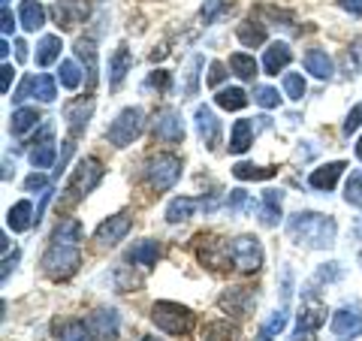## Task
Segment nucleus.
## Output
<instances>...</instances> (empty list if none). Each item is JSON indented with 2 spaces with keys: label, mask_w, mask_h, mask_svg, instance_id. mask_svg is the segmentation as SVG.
<instances>
[{
  "label": "nucleus",
  "mask_w": 362,
  "mask_h": 341,
  "mask_svg": "<svg viewBox=\"0 0 362 341\" xmlns=\"http://www.w3.org/2000/svg\"><path fill=\"white\" fill-rule=\"evenodd\" d=\"M287 233L296 245L311 248V251H323V248L335 245L338 224L335 218L320 214V212H296L287 218Z\"/></svg>",
  "instance_id": "obj_1"
},
{
  "label": "nucleus",
  "mask_w": 362,
  "mask_h": 341,
  "mask_svg": "<svg viewBox=\"0 0 362 341\" xmlns=\"http://www.w3.org/2000/svg\"><path fill=\"white\" fill-rule=\"evenodd\" d=\"M103 163L97 161V157H82V161L76 163L73 169V175L70 181H66V187H64V197H61V206H76V202H82L90 190H94L100 181H103Z\"/></svg>",
  "instance_id": "obj_2"
},
{
  "label": "nucleus",
  "mask_w": 362,
  "mask_h": 341,
  "mask_svg": "<svg viewBox=\"0 0 362 341\" xmlns=\"http://www.w3.org/2000/svg\"><path fill=\"white\" fill-rule=\"evenodd\" d=\"M42 272L49 275L52 281H66L73 278L78 266H82V251H78V245H66V242H52L45 248V254L40 260Z\"/></svg>",
  "instance_id": "obj_3"
},
{
  "label": "nucleus",
  "mask_w": 362,
  "mask_h": 341,
  "mask_svg": "<svg viewBox=\"0 0 362 341\" xmlns=\"http://www.w3.org/2000/svg\"><path fill=\"white\" fill-rule=\"evenodd\" d=\"M151 323L157 329H163L166 335H187L190 329L197 326V314L181 302L160 299V302L151 305Z\"/></svg>",
  "instance_id": "obj_4"
},
{
  "label": "nucleus",
  "mask_w": 362,
  "mask_h": 341,
  "mask_svg": "<svg viewBox=\"0 0 362 341\" xmlns=\"http://www.w3.org/2000/svg\"><path fill=\"white\" fill-rule=\"evenodd\" d=\"M181 169H185V163H181L178 154L160 151V154H151L148 161H145L142 175H145V181H148L151 190L163 193V190H169V187H175V181L181 178Z\"/></svg>",
  "instance_id": "obj_5"
},
{
  "label": "nucleus",
  "mask_w": 362,
  "mask_h": 341,
  "mask_svg": "<svg viewBox=\"0 0 362 341\" xmlns=\"http://www.w3.org/2000/svg\"><path fill=\"white\" fill-rule=\"evenodd\" d=\"M142 130H145V112L139 106H127V109H121L118 118L109 124L106 139L115 145V149H127V145H133L136 139H139Z\"/></svg>",
  "instance_id": "obj_6"
},
{
  "label": "nucleus",
  "mask_w": 362,
  "mask_h": 341,
  "mask_svg": "<svg viewBox=\"0 0 362 341\" xmlns=\"http://www.w3.org/2000/svg\"><path fill=\"white\" fill-rule=\"evenodd\" d=\"M197 260L202 266L214 269V272H223L233 263V245H226L218 236L202 233V236H197Z\"/></svg>",
  "instance_id": "obj_7"
},
{
  "label": "nucleus",
  "mask_w": 362,
  "mask_h": 341,
  "mask_svg": "<svg viewBox=\"0 0 362 341\" xmlns=\"http://www.w3.org/2000/svg\"><path fill=\"white\" fill-rule=\"evenodd\" d=\"M233 266L239 272H247V275H254L263 266V245H259V238L245 233L239 238H233Z\"/></svg>",
  "instance_id": "obj_8"
},
{
  "label": "nucleus",
  "mask_w": 362,
  "mask_h": 341,
  "mask_svg": "<svg viewBox=\"0 0 362 341\" xmlns=\"http://www.w3.org/2000/svg\"><path fill=\"white\" fill-rule=\"evenodd\" d=\"M151 133H154L157 142H166V145L185 142V118H181V112L173 106L160 109L151 121Z\"/></svg>",
  "instance_id": "obj_9"
},
{
  "label": "nucleus",
  "mask_w": 362,
  "mask_h": 341,
  "mask_svg": "<svg viewBox=\"0 0 362 341\" xmlns=\"http://www.w3.org/2000/svg\"><path fill=\"white\" fill-rule=\"evenodd\" d=\"M94 109H97L94 97H76V100H70V103L64 106V121H66V130H70V139H78V136L88 130Z\"/></svg>",
  "instance_id": "obj_10"
},
{
  "label": "nucleus",
  "mask_w": 362,
  "mask_h": 341,
  "mask_svg": "<svg viewBox=\"0 0 362 341\" xmlns=\"http://www.w3.org/2000/svg\"><path fill=\"white\" fill-rule=\"evenodd\" d=\"M52 16L61 25V30H73V28H78V25H85L88 21L90 4L88 0H54Z\"/></svg>",
  "instance_id": "obj_11"
},
{
  "label": "nucleus",
  "mask_w": 362,
  "mask_h": 341,
  "mask_svg": "<svg viewBox=\"0 0 362 341\" xmlns=\"http://www.w3.org/2000/svg\"><path fill=\"white\" fill-rule=\"evenodd\" d=\"M130 226H133V218H130L127 212L112 214V218H106V221L94 230V242H97L100 248H115L121 238L130 233Z\"/></svg>",
  "instance_id": "obj_12"
},
{
  "label": "nucleus",
  "mask_w": 362,
  "mask_h": 341,
  "mask_svg": "<svg viewBox=\"0 0 362 341\" xmlns=\"http://www.w3.org/2000/svg\"><path fill=\"white\" fill-rule=\"evenodd\" d=\"M73 52H76V58H78V64H82V70H85V88L94 91L100 85V52H97V42L82 37V40H76Z\"/></svg>",
  "instance_id": "obj_13"
},
{
  "label": "nucleus",
  "mask_w": 362,
  "mask_h": 341,
  "mask_svg": "<svg viewBox=\"0 0 362 341\" xmlns=\"http://www.w3.org/2000/svg\"><path fill=\"white\" fill-rule=\"evenodd\" d=\"M218 305H221V311L233 314V317H247L257 305V296H254V290H247V287H226L221 293Z\"/></svg>",
  "instance_id": "obj_14"
},
{
  "label": "nucleus",
  "mask_w": 362,
  "mask_h": 341,
  "mask_svg": "<svg viewBox=\"0 0 362 341\" xmlns=\"http://www.w3.org/2000/svg\"><path fill=\"white\" fill-rule=\"evenodd\" d=\"M194 124H197V133H199L202 145H206L209 151L218 149V145H221V121H218V115H214L209 106H197Z\"/></svg>",
  "instance_id": "obj_15"
},
{
  "label": "nucleus",
  "mask_w": 362,
  "mask_h": 341,
  "mask_svg": "<svg viewBox=\"0 0 362 341\" xmlns=\"http://www.w3.org/2000/svg\"><path fill=\"white\" fill-rule=\"evenodd\" d=\"M326 323V305L317 299V296H305L302 308H299V317H296V329L299 333H317Z\"/></svg>",
  "instance_id": "obj_16"
},
{
  "label": "nucleus",
  "mask_w": 362,
  "mask_h": 341,
  "mask_svg": "<svg viewBox=\"0 0 362 341\" xmlns=\"http://www.w3.org/2000/svg\"><path fill=\"white\" fill-rule=\"evenodd\" d=\"M329 329L338 338H356L362 335V311L359 308H338L329 317Z\"/></svg>",
  "instance_id": "obj_17"
},
{
  "label": "nucleus",
  "mask_w": 362,
  "mask_h": 341,
  "mask_svg": "<svg viewBox=\"0 0 362 341\" xmlns=\"http://www.w3.org/2000/svg\"><path fill=\"white\" fill-rule=\"evenodd\" d=\"M90 329H94L97 341H118V333H121V320H118V311L112 308H97L94 314L88 317Z\"/></svg>",
  "instance_id": "obj_18"
},
{
  "label": "nucleus",
  "mask_w": 362,
  "mask_h": 341,
  "mask_svg": "<svg viewBox=\"0 0 362 341\" xmlns=\"http://www.w3.org/2000/svg\"><path fill=\"white\" fill-rule=\"evenodd\" d=\"M133 70V54H130V45L121 42L115 54L109 58V88L118 91L124 85V79H127V73Z\"/></svg>",
  "instance_id": "obj_19"
},
{
  "label": "nucleus",
  "mask_w": 362,
  "mask_h": 341,
  "mask_svg": "<svg viewBox=\"0 0 362 341\" xmlns=\"http://www.w3.org/2000/svg\"><path fill=\"white\" fill-rule=\"evenodd\" d=\"M290 61H293V49H290L284 40H278V42H272L269 49H266V54H263V70L269 76H278V73L287 70Z\"/></svg>",
  "instance_id": "obj_20"
},
{
  "label": "nucleus",
  "mask_w": 362,
  "mask_h": 341,
  "mask_svg": "<svg viewBox=\"0 0 362 341\" xmlns=\"http://www.w3.org/2000/svg\"><path fill=\"white\" fill-rule=\"evenodd\" d=\"M347 169L344 161H332V163H323V166H317L314 173L308 175V185L314 190H332L338 185V178H341V173Z\"/></svg>",
  "instance_id": "obj_21"
},
{
  "label": "nucleus",
  "mask_w": 362,
  "mask_h": 341,
  "mask_svg": "<svg viewBox=\"0 0 362 341\" xmlns=\"http://www.w3.org/2000/svg\"><path fill=\"white\" fill-rule=\"evenodd\" d=\"M18 25L25 28L28 33H37L45 28V6L40 0H21L18 6Z\"/></svg>",
  "instance_id": "obj_22"
},
{
  "label": "nucleus",
  "mask_w": 362,
  "mask_h": 341,
  "mask_svg": "<svg viewBox=\"0 0 362 341\" xmlns=\"http://www.w3.org/2000/svg\"><path fill=\"white\" fill-rule=\"evenodd\" d=\"M33 224H37V212H33V206L28 200H18L16 206L6 212V226L13 233H25V230H30Z\"/></svg>",
  "instance_id": "obj_23"
},
{
  "label": "nucleus",
  "mask_w": 362,
  "mask_h": 341,
  "mask_svg": "<svg viewBox=\"0 0 362 341\" xmlns=\"http://www.w3.org/2000/svg\"><path fill=\"white\" fill-rule=\"evenodd\" d=\"M281 202H284V193L281 190H263V202H259V221H263V226L281 224V218H284Z\"/></svg>",
  "instance_id": "obj_24"
},
{
  "label": "nucleus",
  "mask_w": 362,
  "mask_h": 341,
  "mask_svg": "<svg viewBox=\"0 0 362 341\" xmlns=\"http://www.w3.org/2000/svg\"><path fill=\"white\" fill-rule=\"evenodd\" d=\"M157 257H160V242H154V238H145V242H136L130 251H127V260L142 269H151L157 266Z\"/></svg>",
  "instance_id": "obj_25"
},
{
  "label": "nucleus",
  "mask_w": 362,
  "mask_h": 341,
  "mask_svg": "<svg viewBox=\"0 0 362 341\" xmlns=\"http://www.w3.org/2000/svg\"><path fill=\"white\" fill-rule=\"evenodd\" d=\"M235 37H239V42L245 45V49H257V45H263L269 40V30L263 21H257V18H245L239 30H235Z\"/></svg>",
  "instance_id": "obj_26"
},
{
  "label": "nucleus",
  "mask_w": 362,
  "mask_h": 341,
  "mask_svg": "<svg viewBox=\"0 0 362 341\" xmlns=\"http://www.w3.org/2000/svg\"><path fill=\"white\" fill-rule=\"evenodd\" d=\"M202 341H242V329L230 320H209L202 326Z\"/></svg>",
  "instance_id": "obj_27"
},
{
  "label": "nucleus",
  "mask_w": 362,
  "mask_h": 341,
  "mask_svg": "<svg viewBox=\"0 0 362 341\" xmlns=\"http://www.w3.org/2000/svg\"><path fill=\"white\" fill-rule=\"evenodd\" d=\"M305 70H308L314 79L326 82V79H332V58L323 49H308L305 52Z\"/></svg>",
  "instance_id": "obj_28"
},
{
  "label": "nucleus",
  "mask_w": 362,
  "mask_h": 341,
  "mask_svg": "<svg viewBox=\"0 0 362 341\" xmlns=\"http://www.w3.org/2000/svg\"><path fill=\"white\" fill-rule=\"evenodd\" d=\"M251 145H254V124L247 118H239L233 124V130H230V151L233 154H245Z\"/></svg>",
  "instance_id": "obj_29"
},
{
  "label": "nucleus",
  "mask_w": 362,
  "mask_h": 341,
  "mask_svg": "<svg viewBox=\"0 0 362 341\" xmlns=\"http://www.w3.org/2000/svg\"><path fill=\"white\" fill-rule=\"evenodd\" d=\"M40 121H42V115L33 106H18L13 112V118H9V133H13V136H25L28 130L37 127Z\"/></svg>",
  "instance_id": "obj_30"
},
{
  "label": "nucleus",
  "mask_w": 362,
  "mask_h": 341,
  "mask_svg": "<svg viewBox=\"0 0 362 341\" xmlns=\"http://www.w3.org/2000/svg\"><path fill=\"white\" fill-rule=\"evenodd\" d=\"M202 206V202H197L194 197H175L173 202L166 206V221L169 224H185L194 218V212Z\"/></svg>",
  "instance_id": "obj_31"
},
{
  "label": "nucleus",
  "mask_w": 362,
  "mask_h": 341,
  "mask_svg": "<svg viewBox=\"0 0 362 341\" xmlns=\"http://www.w3.org/2000/svg\"><path fill=\"white\" fill-rule=\"evenodd\" d=\"M54 161H58V151H54V142H52V133H49V136L40 139V145L30 149V166L33 169H49V166H54Z\"/></svg>",
  "instance_id": "obj_32"
},
{
  "label": "nucleus",
  "mask_w": 362,
  "mask_h": 341,
  "mask_svg": "<svg viewBox=\"0 0 362 341\" xmlns=\"http://www.w3.org/2000/svg\"><path fill=\"white\" fill-rule=\"evenodd\" d=\"M61 49H64V42L61 37H54V33H49V37H42L37 42V67H49L61 58Z\"/></svg>",
  "instance_id": "obj_33"
},
{
  "label": "nucleus",
  "mask_w": 362,
  "mask_h": 341,
  "mask_svg": "<svg viewBox=\"0 0 362 341\" xmlns=\"http://www.w3.org/2000/svg\"><path fill=\"white\" fill-rule=\"evenodd\" d=\"M214 103L226 112H239L247 106V94L242 88H218V94H214Z\"/></svg>",
  "instance_id": "obj_34"
},
{
  "label": "nucleus",
  "mask_w": 362,
  "mask_h": 341,
  "mask_svg": "<svg viewBox=\"0 0 362 341\" xmlns=\"http://www.w3.org/2000/svg\"><path fill=\"white\" fill-rule=\"evenodd\" d=\"M233 175L239 181H266L278 175V166H254V163H235Z\"/></svg>",
  "instance_id": "obj_35"
},
{
  "label": "nucleus",
  "mask_w": 362,
  "mask_h": 341,
  "mask_svg": "<svg viewBox=\"0 0 362 341\" xmlns=\"http://www.w3.org/2000/svg\"><path fill=\"white\" fill-rule=\"evenodd\" d=\"M230 70L242 79V82H251V79L259 73V64L254 61V54H245V52H235L230 54Z\"/></svg>",
  "instance_id": "obj_36"
},
{
  "label": "nucleus",
  "mask_w": 362,
  "mask_h": 341,
  "mask_svg": "<svg viewBox=\"0 0 362 341\" xmlns=\"http://www.w3.org/2000/svg\"><path fill=\"white\" fill-rule=\"evenodd\" d=\"M52 242H66V245H78L82 242V224L76 218H64L52 233Z\"/></svg>",
  "instance_id": "obj_37"
},
{
  "label": "nucleus",
  "mask_w": 362,
  "mask_h": 341,
  "mask_svg": "<svg viewBox=\"0 0 362 341\" xmlns=\"http://www.w3.org/2000/svg\"><path fill=\"white\" fill-rule=\"evenodd\" d=\"M82 79H85L82 64H76V61H61V67H58V82H61L64 88L76 91L78 85H82Z\"/></svg>",
  "instance_id": "obj_38"
},
{
  "label": "nucleus",
  "mask_w": 362,
  "mask_h": 341,
  "mask_svg": "<svg viewBox=\"0 0 362 341\" xmlns=\"http://www.w3.org/2000/svg\"><path fill=\"white\" fill-rule=\"evenodd\" d=\"M58 341H97V335H94V329H90L88 320H70L61 329Z\"/></svg>",
  "instance_id": "obj_39"
},
{
  "label": "nucleus",
  "mask_w": 362,
  "mask_h": 341,
  "mask_svg": "<svg viewBox=\"0 0 362 341\" xmlns=\"http://www.w3.org/2000/svg\"><path fill=\"white\" fill-rule=\"evenodd\" d=\"M33 97H37L40 103H54V100H58V82H54L52 76H37L33 79Z\"/></svg>",
  "instance_id": "obj_40"
},
{
  "label": "nucleus",
  "mask_w": 362,
  "mask_h": 341,
  "mask_svg": "<svg viewBox=\"0 0 362 341\" xmlns=\"http://www.w3.org/2000/svg\"><path fill=\"white\" fill-rule=\"evenodd\" d=\"M344 202L354 209H362V169H354L344 185Z\"/></svg>",
  "instance_id": "obj_41"
},
{
  "label": "nucleus",
  "mask_w": 362,
  "mask_h": 341,
  "mask_svg": "<svg viewBox=\"0 0 362 341\" xmlns=\"http://www.w3.org/2000/svg\"><path fill=\"white\" fill-rule=\"evenodd\" d=\"M254 103L263 106V109H278V106H281L278 88H272V85H257V88H254Z\"/></svg>",
  "instance_id": "obj_42"
},
{
  "label": "nucleus",
  "mask_w": 362,
  "mask_h": 341,
  "mask_svg": "<svg viewBox=\"0 0 362 341\" xmlns=\"http://www.w3.org/2000/svg\"><path fill=\"white\" fill-rule=\"evenodd\" d=\"M199 67H202V58L194 54L187 64V73H185V97H197L199 91Z\"/></svg>",
  "instance_id": "obj_43"
},
{
  "label": "nucleus",
  "mask_w": 362,
  "mask_h": 341,
  "mask_svg": "<svg viewBox=\"0 0 362 341\" xmlns=\"http://www.w3.org/2000/svg\"><path fill=\"white\" fill-rule=\"evenodd\" d=\"M226 209L230 212H254V200H251V193L242 190V187H235L230 190V197H226Z\"/></svg>",
  "instance_id": "obj_44"
},
{
  "label": "nucleus",
  "mask_w": 362,
  "mask_h": 341,
  "mask_svg": "<svg viewBox=\"0 0 362 341\" xmlns=\"http://www.w3.org/2000/svg\"><path fill=\"white\" fill-rule=\"evenodd\" d=\"M305 91H308V85H305V79L299 73H287L284 76V94H287V100L299 103V100L305 97Z\"/></svg>",
  "instance_id": "obj_45"
},
{
  "label": "nucleus",
  "mask_w": 362,
  "mask_h": 341,
  "mask_svg": "<svg viewBox=\"0 0 362 341\" xmlns=\"http://www.w3.org/2000/svg\"><path fill=\"white\" fill-rule=\"evenodd\" d=\"M233 0H206V6H202V21L206 25H211L214 18H221L223 13H230Z\"/></svg>",
  "instance_id": "obj_46"
},
{
  "label": "nucleus",
  "mask_w": 362,
  "mask_h": 341,
  "mask_svg": "<svg viewBox=\"0 0 362 341\" xmlns=\"http://www.w3.org/2000/svg\"><path fill=\"white\" fill-rule=\"evenodd\" d=\"M148 88H157L160 94H169L173 91V73H166V70H154L148 73V82H145Z\"/></svg>",
  "instance_id": "obj_47"
},
{
  "label": "nucleus",
  "mask_w": 362,
  "mask_h": 341,
  "mask_svg": "<svg viewBox=\"0 0 362 341\" xmlns=\"http://www.w3.org/2000/svg\"><path fill=\"white\" fill-rule=\"evenodd\" d=\"M356 130H362V103H356L354 109L347 112V118H344V127H341V133H344V136H354Z\"/></svg>",
  "instance_id": "obj_48"
},
{
  "label": "nucleus",
  "mask_w": 362,
  "mask_h": 341,
  "mask_svg": "<svg viewBox=\"0 0 362 341\" xmlns=\"http://www.w3.org/2000/svg\"><path fill=\"white\" fill-rule=\"evenodd\" d=\"M226 76H230V73H226V67H223L221 61H211V64H209V76H206V82H209L211 88H221V82H223Z\"/></svg>",
  "instance_id": "obj_49"
},
{
  "label": "nucleus",
  "mask_w": 362,
  "mask_h": 341,
  "mask_svg": "<svg viewBox=\"0 0 362 341\" xmlns=\"http://www.w3.org/2000/svg\"><path fill=\"white\" fill-rule=\"evenodd\" d=\"M341 278V266L338 263H323L317 269V281H338Z\"/></svg>",
  "instance_id": "obj_50"
},
{
  "label": "nucleus",
  "mask_w": 362,
  "mask_h": 341,
  "mask_svg": "<svg viewBox=\"0 0 362 341\" xmlns=\"http://www.w3.org/2000/svg\"><path fill=\"white\" fill-rule=\"evenodd\" d=\"M25 190H49V178L42 175V169H37L33 175H28V181H25Z\"/></svg>",
  "instance_id": "obj_51"
},
{
  "label": "nucleus",
  "mask_w": 362,
  "mask_h": 341,
  "mask_svg": "<svg viewBox=\"0 0 362 341\" xmlns=\"http://www.w3.org/2000/svg\"><path fill=\"white\" fill-rule=\"evenodd\" d=\"M13 79H16L13 64L4 61V67H0V91H4V94H9V91H13Z\"/></svg>",
  "instance_id": "obj_52"
},
{
  "label": "nucleus",
  "mask_w": 362,
  "mask_h": 341,
  "mask_svg": "<svg viewBox=\"0 0 362 341\" xmlns=\"http://www.w3.org/2000/svg\"><path fill=\"white\" fill-rule=\"evenodd\" d=\"M287 326V308H281V311H275L269 317V323H266V329L269 333H281V329Z\"/></svg>",
  "instance_id": "obj_53"
},
{
  "label": "nucleus",
  "mask_w": 362,
  "mask_h": 341,
  "mask_svg": "<svg viewBox=\"0 0 362 341\" xmlns=\"http://www.w3.org/2000/svg\"><path fill=\"white\" fill-rule=\"evenodd\" d=\"M0 30H4V37H9V33L16 30V18H13V13H9V6H0Z\"/></svg>",
  "instance_id": "obj_54"
},
{
  "label": "nucleus",
  "mask_w": 362,
  "mask_h": 341,
  "mask_svg": "<svg viewBox=\"0 0 362 341\" xmlns=\"http://www.w3.org/2000/svg\"><path fill=\"white\" fill-rule=\"evenodd\" d=\"M33 79H37V76H28L25 82H21V88H18L16 94H13L16 103H21V100H28V94H33Z\"/></svg>",
  "instance_id": "obj_55"
},
{
  "label": "nucleus",
  "mask_w": 362,
  "mask_h": 341,
  "mask_svg": "<svg viewBox=\"0 0 362 341\" xmlns=\"http://www.w3.org/2000/svg\"><path fill=\"white\" fill-rule=\"evenodd\" d=\"M338 6H341L344 13H350V16L362 18V0H338Z\"/></svg>",
  "instance_id": "obj_56"
},
{
  "label": "nucleus",
  "mask_w": 362,
  "mask_h": 341,
  "mask_svg": "<svg viewBox=\"0 0 362 341\" xmlns=\"http://www.w3.org/2000/svg\"><path fill=\"white\" fill-rule=\"evenodd\" d=\"M16 263H18V251H13V257H9V254L4 257V281L9 278V272L16 269Z\"/></svg>",
  "instance_id": "obj_57"
},
{
  "label": "nucleus",
  "mask_w": 362,
  "mask_h": 341,
  "mask_svg": "<svg viewBox=\"0 0 362 341\" xmlns=\"http://www.w3.org/2000/svg\"><path fill=\"white\" fill-rule=\"evenodd\" d=\"M16 58H18V61L28 58V42H25V40H16Z\"/></svg>",
  "instance_id": "obj_58"
},
{
  "label": "nucleus",
  "mask_w": 362,
  "mask_h": 341,
  "mask_svg": "<svg viewBox=\"0 0 362 341\" xmlns=\"http://www.w3.org/2000/svg\"><path fill=\"white\" fill-rule=\"evenodd\" d=\"M272 338H275V333H269L266 326H263V329H259V333H257V341H272Z\"/></svg>",
  "instance_id": "obj_59"
},
{
  "label": "nucleus",
  "mask_w": 362,
  "mask_h": 341,
  "mask_svg": "<svg viewBox=\"0 0 362 341\" xmlns=\"http://www.w3.org/2000/svg\"><path fill=\"white\" fill-rule=\"evenodd\" d=\"M293 341H314V333H299V329H296V338H293Z\"/></svg>",
  "instance_id": "obj_60"
},
{
  "label": "nucleus",
  "mask_w": 362,
  "mask_h": 341,
  "mask_svg": "<svg viewBox=\"0 0 362 341\" xmlns=\"http://www.w3.org/2000/svg\"><path fill=\"white\" fill-rule=\"evenodd\" d=\"M6 54H9V42L4 40V42H0V58H4V61H6Z\"/></svg>",
  "instance_id": "obj_61"
},
{
  "label": "nucleus",
  "mask_w": 362,
  "mask_h": 341,
  "mask_svg": "<svg viewBox=\"0 0 362 341\" xmlns=\"http://www.w3.org/2000/svg\"><path fill=\"white\" fill-rule=\"evenodd\" d=\"M356 157L362 161V136H359V142H356Z\"/></svg>",
  "instance_id": "obj_62"
},
{
  "label": "nucleus",
  "mask_w": 362,
  "mask_h": 341,
  "mask_svg": "<svg viewBox=\"0 0 362 341\" xmlns=\"http://www.w3.org/2000/svg\"><path fill=\"white\" fill-rule=\"evenodd\" d=\"M139 341H163V338H154V335H142Z\"/></svg>",
  "instance_id": "obj_63"
}]
</instances>
